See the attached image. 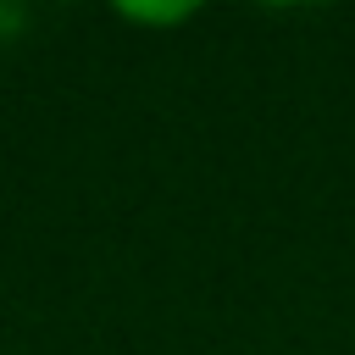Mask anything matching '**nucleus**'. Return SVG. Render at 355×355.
Here are the masks:
<instances>
[]
</instances>
